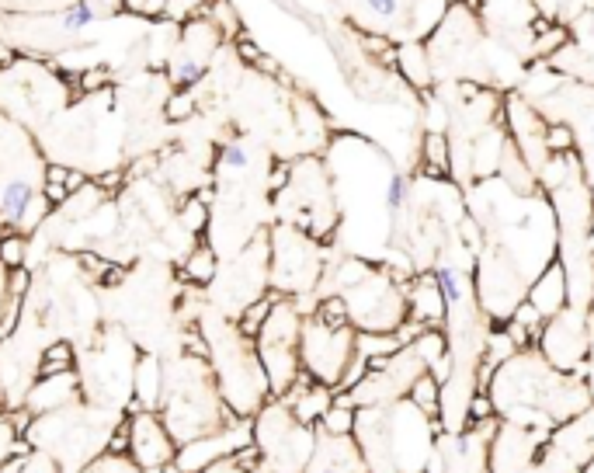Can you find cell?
Listing matches in <instances>:
<instances>
[{
    "mask_svg": "<svg viewBox=\"0 0 594 473\" xmlns=\"http://www.w3.org/2000/svg\"><path fill=\"white\" fill-rule=\"evenodd\" d=\"M317 428L320 432H330V435H351L355 432V407L334 397V404L324 411V418L317 421Z\"/></svg>",
    "mask_w": 594,
    "mask_h": 473,
    "instance_id": "cell-36",
    "label": "cell"
},
{
    "mask_svg": "<svg viewBox=\"0 0 594 473\" xmlns=\"http://www.w3.org/2000/svg\"><path fill=\"white\" fill-rule=\"evenodd\" d=\"M129 14H139V18L150 21H164L167 18V0H122Z\"/></svg>",
    "mask_w": 594,
    "mask_h": 473,
    "instance_id": "cell-44",
    "label": "cell"
},
{
    "mask_svg": "<svg viewBox=\"0 0 594 473\" xmlns=\"http://www.w3.org/2000/svg\"><path fill=\"white\" fill-rule=\"evenodd\" d=\"M324 268V244L306 230L282 223L268 234V286H275L278 296H289L296 303H303L306 296L313 300L320 279H324Z\"/></svg>",
    "mask_w": 594,
    "mask_h": 473,
    "instance_id": "cell-12",
    "label": "cell"
},
{
    "mask_svg": "<svg viewBox=\"0 0 594 473\" xmlns=\"http://www.w3.org/2000/svg\"><path fill=\"white\" fill-rule=\"evenodd\" d=\"M237 53H240V56H244V60H247V63H258V60H261V56H264V53H261V49H258V46H254V42H251V39H247V35H237Z\"/></svg>",
    "mask_w": 594,
    "mask_h": 473,
    "instance_id": "cell-47",
    "label": "cell"
},
{
    "mask_svg": "<svg viewBox=\"0 0 594 473\" xmlns=\"http://www.w3.org/2000/svg\"><path fill=\"white\" fill-rule=\"evenodd\" d=\"M160 394H164V366L153 352L136 355L132 362V400L129 411H157L160 407Z\"/></svg>",
    "mask_w": 594,
    "mask_h": 473,
    "instance_id": "cell-30",
    "label": "cell"
},
{
    "mask_svg": "<svg viewBox=\"0 0 594 473\" xmlns=\"http://www.w3.org/2000/svg\"><path fill=\"white\" fill-rule=\"evenodd\" d=\"M588 7H594V0H584V11H588Z\"/></svg>",
    "mask_w": 594,
    "mask_h": 473,
    "instance_id": "cell-55",
    "label": "cell"
},
{
    "mask_svg": "<svg viewBox=\"0 0 594 473\" xmlns=\"http://www.w3.org/2000/svg\"><path fill=\"white\" fill-rule=\"evenodd\" d=\"M393 63L414 91H435V67H431V53L424 39L400 42L393 53Z\"/></svg>",
    "mask_w": 594,
    "mask_h": 473,
    "instance_id": "cell-31",
    "label": "cell"
},
{
    "mask_svg": "<svg viewBox=\"0 0 594 473\" xmlns=\"http://www.w3.org/2000/svg\"><path fill=\"white\" fill-rule=\"evenodd\" d=\"M122 181H126V174H122V171L101 174V178H98V188H101V192H108V188H112V192H115V188H119Z\"/></svg>",
    "mask_w": 594,
    "mask_h": 473,
    "instance_id": "cell-51",
    "label": "cell"
},
{
    "mask_svg": "<svg viewBox=\"0 0 594 473\" xmlns=\"http://www.w3.org/2000/svg\"><path fill=\"white\" fill-rule=\"evenodd\" d=\"M542 67L556 70L563 77L584 80V84H594V7L581 11L570 21L567 42L549 60H542Z\"/></svg>",
    "mask_w": 594,
    "mask_h": 473,
    "instance_id": "cell-24",
    "label": "cell"
},
{
    "mask_svg": "<svg viewBox=\"0 0 594 473\" xmlns=\"http://www.w3.org/2000/svg\"><path fill=\"white\" fill-rule=\"evenodd\" d=\"M424 373H431V366H428V359H424L421 345H417V338H414V341H407L403 348H396L393 355L372 362L369 373H365L362 380L348 390V394H334V397L344 400V404H351V407L390 404V400L407 397L410 387H414Z\"/></svg>",
    "mask_w": 594,
    "mask_h": 473,
    "instance_id": "cell-15",
    "label": "cell"
},
{
    "mask_svg": "<svg viewBox=\"0 0 594 473\" xmlns=\"http://www.w3.org/2000/svg\"><path fill=\"white\" fill-rule=\"evenodd\" d=\"M581 473H594V456H591L588 463H584V467H581Z\"/></svg>",
    "mask_w": 594,
    "mask_h": 473,
    "instance_id": "cell-54",
    "label": "cell"
},
{
    "mask_svg": "<svg viewBox=\"0 0 594 473\" xmlns=\"http://www.w3.org/2000/svg\"><path fill=\"white\" fill-rule=\"evenodd\" d=\"M77 473H143V470H139L126 453H101Z\"/></svg>",
    "mask_w": 594,
    "mask_h": 473,
    "instance_id": "cell-41",
    "label": "cell"
},
{
    "mask_svg": "<svg viewBox=\"0 0 594 473\" xmlns=\"http://www.w3.org/2000/svg\"><path fill=\"white\" fill-rule=\"evenodd\" d=\"M46 164L35 140L21 122L0 112V216L18 234H32L53 213V202L42 195Z\"/></svg>",
    "mask_w": 594,
    "mask_h": 473,
    "instance_id": "cell-7",
    "label": "cell"
},
{
    "mask_svg": "<svg viewBox=\"0 0 594 473\" xmlns=\"http://www.w3.org/2000/svg\"><path fill=\"white\" fill-rule=\"evenodd\" d=\"M525 101H532L546 122H563L574 136V154L594 195V84L563 77L549 67H535L515 84Z\"/></svg>",
    "mask_w": 594,
    "mask_h": 473,
    "instance_id": "cell-9",
    "label": "cell"
},
{
    "mask_svg": "<svg viewBox=\"0 0 594 473\" xmlns=\"http://www.w3.org/2000/svg\"><path fill=\"white\" fill-rule=\"evenodd\" d=\"M202 473H247L244 467H240L233 456H226V460H219V463H212L209 470H202Z\"/></svg>",
    "mask_w": 594,
    "mask_h": 473,
    "instance_id": "cell-49",
    "label": "cell"
},
{
    "mask_svg": "<svg viewBox=\"0 0 594 473\" xmlns=\"http://www.w3.org/2000/svg\"><path fill=\"white\" fill-rule=\"evenodd\" d=\"M7 230H11V227H7V220H4V216H0V240H4Z\"/></svg>",
    "mask_w": 594,
    "mask_h": 473,
    "instance_id": "cell-53",
    "label": "cell"
},
{
    "mask_svg": "<svg viewBox=\"0 0 594 473\" xmlns=\"http://www.w3.org/2000/svg\"><path fill=\"white\" fill-rule=\"evenodd\" d=\"M344 7L362 25V32L379 35V39L410 42L421 39V28L435 25L431 18H424L428 0H344Z\"/></svg>",
    "mask_w": 594,
    "mask_h": 473,
    "instance_id": "cell-19",
    "label": "cell"
},
{
    "mask_svg": "<svg viewBox=\"0 0 594 473\" xmlns=\"http://www.w3.org/2000/svg\"><path fill=\"white\" fill-rule=\"evenodd\" d=\"M251 164H254V154H251V147H247L244 140L223 143V147H219V154H216V174H219V178H244Z\"/></svg>",
    "mask_w": 594,
    "mask_h": 473,
    "instance_id": "cell-33",
    "label": "cell"
},
{
    "mask_svg": "<svg viewBox=\"0 0 594 473\" xmlns=\"http://www.w3.org/2000/svg\"><path fill=\"white\" fill-rule=\"evenodd\" d=\"M188 115H195V91L192 87H178V91L167 98V119L181 122V119H188Z\"/></svg>",
    "mask_w": 594,
    "mask_h": 473,
    "instance_id": "cell-42",
    "label": "cell"
},
{
    "mask_svg": "<svg viewBox=\"0 0 594 473\" xmlns=\"http://www.w3.org/2000/svg\"><path fill=\"white\" fill-rule=\"evenodd\" d=\"M487 32L473 7L449 4L442 21L435 25L428 39L431 67H435V87L438 84H480L497 87L494 67L487 60Z\"/></svg>",
    "mask_w": 594,
    "mask_h": 473,
    "instance_id": "cell-10",
    "label": "cell"
},
{
    "mask_svg": "<svg viewBox=\"0 0 594 473\" xmlns=\"http://www.w3.org/2000/svg\"><path fill=\"white\" fill-rule=\"evenodd\" d=\"M275 213L282 223L306 230L320 244H327L337 234V227H341V206H337L334 178H330V171L317 157L292 160V178L278 192Z\"/></svg>",
    "mask_w": 594,
    "mask_h": 473,
    "instance_id": "cell-11",
    "label": "cell"
},
{
    "mask_svg": "<svg viewBox=\"0 0 594 473\" xmlns=\"http://www.w3.org/2000/svg\"><path fill=\"white\" fill-rule=\"evenodd\" d=\"M525 303L532 310H539L542 320L556 317L563 307L570 303V293H567V275H563V265L560 261H549L546 268H542L539 275H535L532 282H528V293H525Z\"/></svg>",
    "mask_w": 594,
    "mask_h": 473,
    "instance_id": "cell-28",
    "label": "cell"
},
{
    "mask_svg": "<svg viewBox=\"0 0 594 473\" xmlns=\"http://www.w3.org/2000/svg\"><path fill=\"white\" fill-rule=\"evenodd\" d=\"M324 296H341L351 327L362 334H396L407 324V282L358 254H344L324 268L313 300Z\"/></svg>",
    "mask_w": 594,
    "mask_h": 473,
    "instance_id": "cell-4",
    "label": "cell"
},
{
    "mask_svg": "<svg viewBox=\"0 0 594 473\" xmlns=\"http://www.w3.org/2000/svg\"><path fill=\"white\" fill-rule=\"evenodd\" d=\"M205 4H209V0H205Z\"/></svg>",
    "mask_w": 594,
    "mask_h": 473,
    "instance_id": "cell-57",
    "label": "cell"
},
{
    "mask_svg": "<svg viewBox=\"0 0 594 473\" xmlns=\"http://www.w3.org/2000/svg\"><path fill=\"white\" fill-rule=\"evenodd\" d=\"M410 400H414L417 407H421L424 414H431V418L438 421V397H442V383L435 380L431 373H424L421 380L410 387V394H407Z\"/></svg>",
    "mask_w": 594,
    "mask_h": 473,
    "instance_id": "cell-37",
    "label": "cell"
},
{
    "mask_svg": "<svg viewBox=\"0 0 594 473\" xmlns=\"http://www.w3.org/2000/svg\"><path fill=\"white\" fill-rule=\"evenodd\" d=\"M77 369V355H73V345L66 338H53L46 348L39 352V366H35V380L39 376H56V373H70Z\"/></svg>",
    "mask_w": 594,
    "mask_h": 473,
    "instance_id": "cell-32",
    "label": "cell"
},
{
    "mask_svg": "<svg viewBox=\"0 0 594 473\" xmlns=\"http://www.w3.org/2000/svg\"><path fill=\"white\" fill-rule=\"evenodd\" d=\"M591 310H594V296H591Z\"/></svg>",
    "mask_w": 594,
    "mask_h": 473,
    "instance_id": "cell-56",
    "label": "cell"
},
{
    "mask_svg": "<svg viewBox=\"0 0 594 473\" xmlns=\"http://www.w3.org/2000/svg\"><path fill=\"white\" fill-rule=\"evenodd\" d=\"M442 428L410 397L355 407V442L369 473H424Z\"/></svg>",
    "mask_w": 594,
    "mask_h": 473,
    "instance_id": "cell-3",
    "label": "cell"
},
{
    "mask_svg": "<svg viewBox=\"0 0 594 473\" xmlns=\"http://www.w3.org/2000/svg\"><path fill=\"white\" fill-rule=\"evenodd\" d=\"M105 80H112V74H108V70H87V74L80 77V84H84V91H98Z\"/></svg>",
    "mask_w": 594,
    "mask_h": 473,
    "instance_id": "cell-48",
    "label": "cell"
},
{
    "mask_svg": "<svg viewBox=\"0 0 594 473\" xmlns=\"http://www.w3.org/2000/svg\"><path fill=\"white\" fill-rule=\"evenodd\" d=\"M494 428H497V414L483 421H469L462 432H438L424 473H490L487 449Z\"/></svg>",
    "mask_w": 594,
    "mask_h": 473,
    "instance_id": "cell-18",
    "label": "cell"
},
{
    "mask_svg": "<svg viewBox=\"0 0 594 473\" xmlns=\"http://www.w3.org/2000/svg\"><path fill=\"white\" fill-rule=\"evenodd\" d=\"M501 115H504V122H508V129H511V136L508 140L518 147V154L525 157V164L532 167V174L539 178L542 174V167L549 164V147H546V129H549V122L542 119V112L532 105V101H525L518 91H511V94H504V101H501Z\"/></svg>",
    "mask_w": 594,
    "mask_h": 473,
    "instance_id": "cell-20",
    "label": "cell"
},
{
    "mask_svg": "<svg viewBox=\"0 0 594 473\" xmlns=\"http://www.w3.org/2000/svg\"><path fill=\"white\" fill-rule=\"evenodd\" d=\"M407 320L421 327H438L445 320L442 289L431 272H417L414 279H407Z\"/></svg>",
    "mask_w": 594,
    "mask_h": 473,
    "instance_id": "cell-29",
    "label": "cell"
},
{
    "mask_svg": "<svg viewBox=\"0 0 594 473\" xmlns=\"http://www.w3.org/2000/svg\"><path fill=\"white\" fill-rule=\"evenodd\" d=\"M546 449L577 470L591 460L594 456V400L584 411H577L574 418H567L563 425H556L553 432H549Z\"/></svg>",
    "mask_w": 594,
    "mask_h": 473,
    "instance_id": "cell-25",
    "label": "cell"
},
{
    "mask_svg": "<svg viewBox=\"0 0 594 473\" xmlns=\"http://www.w3.org/2000/svg\"><path fill=\"white\" fill-rule=\"evenodd\" d=\"M178 220H181V227H185L188 234H205V230H209V202H202L198 195L185 199V202H181V209H178Z\"/></svg>",
    "mask_w": 594,
    "mask_h": 473,
    "instance_id": "cell-39",
    "label": "cell"
},
{
    "mask_svg": "<svg viewBox=\"0 0 594 473\" xmlns=\"http://www.w3.org/2000/svg\"><path fill=\"white\" fill-rule=\"evenodd\" d=\"M157 411L178 446L237 421V414L226 407L223 394H219L209 359H195V355L171 362V369L164 366V394H160Z\"/></svg>",
    "mask_w": 594,
    "mask_h": 473,
    "instance_id": "cell-6",
    "label": "cell"
},
{
    "mask_svg": "<svg viewBox=\"0 0 594 473\" xmlns=\"http://www.w3.org/2000/svg\"><path fill=\"white\" fill-rule=\"evenodd\" d=\"M355 338L358 331L351 324H324L320 317L303 314V331H299V362L310 380L337 390L348 362L355 359Z\"/></svg>",
    "mask_w": 594,
    "mask_h": 473,
    "instance_id": "cell-16",
    "label": "cell"
},
{
    "mask_svg": "<svg viewBox=\"0 0 594 473\" xmlns=\"http://www.w3.org/2000/svg\"><path fill=\"white\" fill-rule=\"evenodd\" d=\"M0 265H4V268L28 265V237L25 234H18V230H7L4 240H0Z\"/></svg>",
    "mask_w": 594,
    "mask_h": 473,
    "instance_id": "cell-40",
    "label": "cell"
},
{
    "mask_svg": "<svg viewBox=\"0 0 594 473\" xmlns=\"http://www.w3.org/2000/svg\"><path fill=\"white\" fill-rule=\"evenodd\" d=\"M70 4H77V0H39V4H35V11H32V14H46V11H63V7H70Z\"/></svg>",
    "mask_w": 594,
    "mask_h": 473,
    "instance_id": "cell-52",
    "label": "cell"
},
{
    "mask_svg": "<svg viewBox=\"0 0 594 473\" xmlns=\"http://www.w3.org/2000/svg\"><path fill=\"white\" fill-rule=\"evenodd\" d=\"M18 428H14V418L11 414H0V463L7 460V456L14 453V446H18Z\"/></svg>",
    "mask_w": 594,
    "mask_h": 473,
    "instance_id": "cell-46",
    "label": "cell"
},
{
    "mask_svg": "<svg viewBox=\"0 0 594 473\" xmlns=\"http://www.w3.org/2000/svg\"><path fill=\"white\" fill-rule=\"evenodd\" d=\"M202 18H209L216 25L219 35H240V18L230 7V0H209L202 11Z\"/></svg>",
    "mask_w": 594,
    "mask_h": 473,
    "instance_id": "cell-38",
    "label": "cell"
},
{
    "mask_svg": "<svg viewBox=\"0 0 594 473\" xmlns=\"http://www.w3.org/2000/svg\"><path fill=\"white\" fill-rule=\"evenodd\" d=\"M77 400H80V373L77 369H70V373L39 376V380L28 387L21 411H28L32 418H39V414L60 411V407L77 404Z\"/></svg>",
    "mask_w": 594,
    "mask_h": 473,
    "instance_id": "cell-27",
    "label": "cell"
},
{
    "mask_svg": "<svg viewBox=\"0 0 594 473\" xmlns=\"http://www.w3.org/2000/svg\"><path fill=\"white\" fill-rule=\"evenodd\" d=\"M87 181H91V178H87V174L84 171H77V167H70V174H66V192H80V188H84L87 185Z\"/></svg>",
    "mask_w": 594,
    "mask_h": 473,
    "instance_id": "cell-50",
    "label": "cell"
},
{
    "mask_svg": "<svg viewBox=\"0 0 594 473\" xmlns=\"http://www.w3.org/2000/svg\"><path fill=\"white\" fill-rule=\"evenodd\" d=\"M483 387L497 418L539 432H553L591 404L584 373H560L535 345L515 348V355H508Z\"/></svg>",
    "mask_w": 594,
    "mask_h": 473,
    "instance_id": "cell-1",
    "label": "cell"
},
{
    "mask_svg": "<svg viewBox=\"0 0 594 473\" xmlns=\"http://www.w3.org/2000/svg\"><path fill=\"white\" fill-rule=\"evenodd\" d=\"M591 334H594V310L570 307L567 303L556 317L542 320L535 348L560 373H584L591 355Z\"/></svg>",
    "mask_w": 594,
    "mask_h": 473,
    "instance_id": "cell-17",
    "label": "cell"
},
{
    "mask_svg": "<svg viewBox=\"0 0 594 473\" xmlns=\"http://www.w3.org/2000/svg\"><path fill=\"white\" fill-rule=\"evenodd\" d=\"M129 428V460L143 473H160L178 453V442L171 439L164 418L157 411H136L126 421Z\"/></svg>",
    "mask_w": 594,
    "mask_h": 473,
    "instance_id": "cell-23",
    "label": "cell"
},
{
    "mask_svg": "<svg viewBox=\"0 0 594 473\" xmlns=\"http://www.w3.org/2000/svg\"><path fill=\"white\" fill-rule=\"evenodd\" d=\"M254 446L268 473H303L317 446V425H303L282 397H268L254 414Z\"/></svg>",
    "mask_w": 594,
    "mask_h": 473,
    "instance_id": "cell-13",
    "label": "cell"
},
{
    "mask_svg": "<svg viewBox=\"0 0 594 473\" xmlns=\"http://www.w3.org/2000/svg\"><path fill=\"white\" fill-rule=\"evenodd\" d=\"M299 331H303V310H299L296 300L282 296V300L271 307L261 331L254 334V348H258L261 369H264V376H268L271 397H285L292 383L303 376Z\"/></svg>",
    "mask_w": 594,
    "mask_h": 473,
    "instance_id": "cell-14",
    "label": "cell"
},
{
    "mask_svg": "<svg viewBox=\"0 0 594 473\" xmlns=\"http://www.w3.org/2000/svg\"><path fill=\"white\" fill-rule=\"evenodd\" d=\"M216 275H219V258H216V251L212 247H195L192 254H188V261H185V279L192 282V286H212L216 282Z\"/></svg>",
    "mask_w": 594,
    "mask_h": 473,
    "instance_id": "cell-34",
    "label": "cell"
},
{
    "mask_svg": "<svg viewBox=\"0 0 594 473\" xmlns=\"http://www.w3.org/2000/svg\"><path fill=\"white\" fill-rule=\"evenodd\" d=\"M303 473H369L355 435H330L317 428V446Z\"/></svg>",
    "mask_w": 594,
    "mask_h": 473,
    "instance_id": "cell-26",
    "label": "cell"
},
{
    "mask_svg": "<svg viewBox=\"0 0 594 473\" xmlns=\"http://www.w3.org/2000/svg\"><path fill=\"white\" fill-rule=\"evenodd\" d=\"M539 188L549 195L556 216V261L567 275L570 307L591 310L594 296V258H591V230H594V195L581 171V160L570 154H553L539 174Z\"/></svg>",
    "mask_w": 594,
    "mask_h": 473,
    "instance_id": "cell-2",
    "label": "cell"
},
{
    "mask_svg": "<svg viewBox=\"0 0 594 473\" xmlns=\"http://www.w3.org/2000/svg\"><path fill=\"white\" fill-rule=\"evenodd\" d=\"M549 432L525 425H511V421L497 418V428L490 435L487 467L490 473H528L532 463L539 460V449L546 446Z\"/></svg>",
    "mask_w": 594,
    "mask_h": 473,
    "instance_id": "cell-21",
    "label": "cell"
},
{
    "mask_svg": "<svg viewBox=\"0 0 594 473\" xmlns=\"http://www.w3.org/2000/svg\"><path fill=\"white\" fill-rule=\"evenodd\" d=\"M122 425V414L115 407L101 404H66L60 411H49L32 418L25 439L32 449L53 456L60 473H77L80 467L108 449L112 432Z\"/></svg>",
    "mask_w": 594,
    "mask_h": 473,
    "instance_id": "cell-8",
    "label": "cell"
},
{
    "mask_svg": "<svg viewBox=\"0 0 594 473\" xmlns=\"http://www.w3.org/2000/svg\"><path fill=\"white\" fill-rule=\"evenodd\" d=\"M244 446H254L251 418H237L233 425L219 428V432H209V435H202V439H192V442H185V446H178L174 463H178L181 473H202V470H209L212 463L226 460V456H233Z\"/></svg>",
    "mask_w": 594,
    "mask_h": 473,
    "instance_id": "cell-22",
    "label": "cell"
},
{
    "mask_svg": "<svg viewBox=\"0 0 594 473\" xmlns=\"http://www.w3.org/2000/svg\"><path fill=\"white\" fill-rule=\"evenodd\" d=\"M278 300H282V296H278V293H264V296H258V300H254V303H247V307L237 314V320H233V324H237V331H240V334H247V338H254V334L261 331L264 320H268L271 307H275Z\"/></svg>",
    "mask_w": 594,
    "mask_h": 473,
    "instance_id": "cell-35",
    "label": "cell"
},
{
    "mask_svg": "<svg viewBox=\"0 0 594 473\" xmlns=\"http://www.w3.org/2000/svg\"><path fill=\"white\" fill-rule=\"evenodd\" d=\"M546 147H549V154H570V150H574V136H570V129L563 126V122H549Z\"/></svg>",
    "mask_w": 594,
    "mask_h": 473,
    "instance_id": "cell-45",
    "label": "cell"
},
{
    "mask_svg": "<svg viewBox=\"0 0 594 473\" xmlns=\"http://www.w3.org/2000/svg\"><path fill=\"white\" fill-rule=\"evenodd\" d=\"M202 11H205V0H167V18H171L174 25L202 18Z\"/></svg>",
    "mask_w": 594,
    "mask_h": 473,
    "instance_id": "cell-43",
    "label": "cell"
},
{
    "mask_svg": "<svg viewBox=\"0 0 594 473\" xmlns=\"http://www.w3.org/2000/svg\"><path fill=\"white\" fill-rule=\"evenodd\" d=\"M198 331L209 341V366L216 373L219 394H223L226 407L237 418H254L264 407V400L271 397L268 376L261 369L258 348L254 338L237 331L230 317L219 307H202L198 314Z\"/></svg>",
    "mask_w": 594,
    "mask_h": 473,
    "instance_id": "cell-5",
    "label": "cell"
}]
</instances>
